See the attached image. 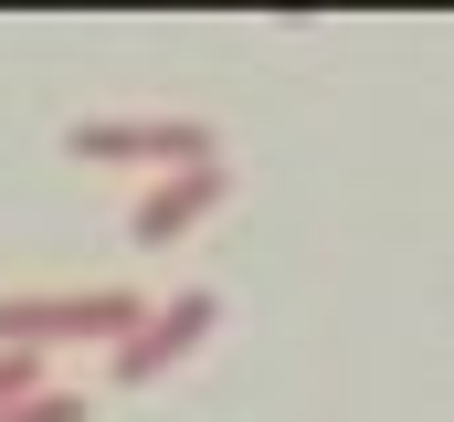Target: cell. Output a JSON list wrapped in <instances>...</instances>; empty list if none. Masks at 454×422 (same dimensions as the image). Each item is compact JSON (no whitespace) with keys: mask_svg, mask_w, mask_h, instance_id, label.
<instances>
[{"mask_svg":"<svg viewBox=\"0 0 454 422\" xmlns=\"http://www.w3.org/2000/svg\"><path fill=\"white\" fill-rule=\"evenodd\" d=\"M212 327H223V296H212V285L159 296V307H148V327H137L127 348H106V380H127V391H137V380H169V370H180Z\"/></svg>","mask_w":454,"mask_h":422,"instance_id":"obj_3","label":"cell"},{"mask_svg":"<svg viewBox=\"0 0 454 422\" xmlns=\"http://www.w3.org/2000/svg\"><path fill=\"white\" fill-rule=\"evenodd\" d=\"M11 422H85V402H74V391H32Z\"/></svg>","mask_w":454,"mask_h":422,"instance_id":"obj_6","label":"cell"},{"mask_svg":"<svg viewBox=\"0 0 454 422\" xmlns=\"http://www.w3.org/2000/svg\"><path fill=\"white\" fill-rule=\"evenodd\" d=\"M223 201H232V169H223V159H212V169H169V180H148V191H137L127 243H137V254H169L180 232H201Z\"/></svg>","mask_w":454,"mask_h":422,"instance_id":"obj_4","label":"cell"},{"mask_svg":"<svg viewBox=\"0 0 454 422\" xmlns=\"http://www.w3.org/2000/svg\"><path fill=\"white\" fill-rule=\"evenodd\" d=\"M64 148H74V159H106V169L137 159V169H159V180L223 159V137H212L201 116H85V127H64Z\"/></svg>","mask_w":454,"mask_h":422,"instance_id":"obj_2","label":"cell"},{"mask_svg":"<svg viewBox=\"0 0 454 422\" xmlns=\"http://www.w3.org/2000/svg\"><path fill=\"white\" fill-rule=\"evenodd\" d=\"M32 391H43V359H32V348H0V422L21 412Z\"/></svg>","mask_w":454,"mask_h":422,"instance_id":"obj_5","label":"cell"},{"mask_svg":"<svg viewBox=\"0 0 454 422\" xmlns=\"http://www.w3.org/2000/svg\"><path fill=\"white\" fill-rule=\"evenodd\" d=\"M148 327V296L137 285H64V296H0V348H53V338H106L127 348Z\"/></svg>","mask_w":454,"mask_h":422,"instance_id":"obj_1","label":"cell"}]
</instances>
